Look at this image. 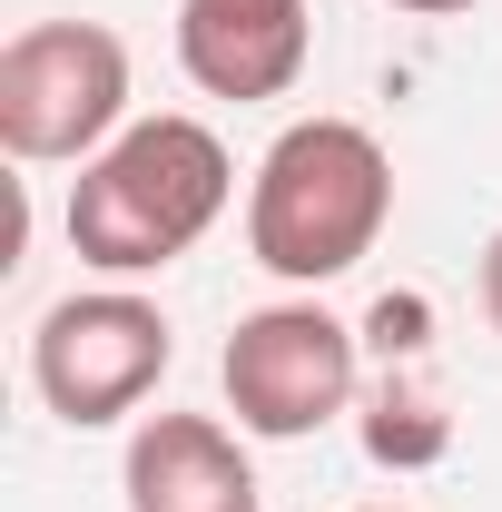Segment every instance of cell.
<instances>
[{
	"label": "cell",
	"instance_id": "3",
	"mask_svg": "<svg viewBox=\"0 0 502 512\" xmlns=\"http://www.w3.org/2000/svg\"><path fill=\"white\" fill-rule=\"evenodd\" d=\"M128 119V40L99 20H30L0 50V148L50 168L99 158Z\"/></svg>",
	"mask_w": 502,
	"mask_h": 512
},
{
	"label": "cell",
	"instance_id": "7",
	"mask_svg": "<svg viewBox=\"0 0 502 512\" xmlns=\"http://www.w3.org/2000/svg\"><path fill=\"white\" fill-rule=\"evenodd\" d=\"M128 512H256V473L217 414H148L128 434Z\"/></svg>",
	"mask_w": 502,
	"mask_h": 512
},
{
	"label": "cell",
	"instance_id": "6",
	"mask_svg": "<svg viewBox=\"0 0 502 512\" xmlns=\"http://www.w3.org/2000/svg\"><path fill=\"white\" fill-rule=\"evenodd\" d=\"M306 0H178V69L207 99H286L306 79Z\"/></svg>",
	"mask_w": 502,
	"mask_h": 512
},
{
	"label": "cell",
	"instance_id": "8",
	"mask_svg": "<svg viewBox=\"0 0 502 512\" xmlns=\"http://www.w3.org/2000/svg\"><path fill=\"white\" fill-rule=\"evenodd\" d=\"M394 375L375 384V414H365V453L394 463V473H414V463H434L453 444V424H443V394L414 375V355H384Z\"/></svg>",
	"mask_w": 502,
	"mask_h": 512
},
{
	"label": "cell",
	"instance_id": "10",
	"mask_svg": "<svg viewBox=\"0 0 502 512\" xmlns=\"http://www.w3.org/2000/svg\"><path fill=\"white\" fill-rule=\"evenodd\" d=\"M394 10H414V20H453V10H473V0H394Z\"/></svg>",
	"mask_w": 502,
	"mask_h": 512
},
{
	"label": "cell",
	"instance_id": "9",
	"mask_svg": "<svg viewBox=\"0 0 502 512\" xmlns=\"http://www.w3.org/2000/svg\"><path fill=\"white\" fill-rule=\"evenodd\" d=\"M483 316H493V335H502V237L483 247Z\"/></svg>",
	"mask_w": 502,
	"mask_h": 512
},
{
	"label": "cell",
	"instance_id": "4",
	"mask_svg": "<svg viewBox=\"0 0 502 512\" xmlns=\"http://www.w3.org/2000/svg\"><path fill=\"white\" fill-rule=\"evenodd\" d=\"M217 384H227L237 434H256V444H306V434H325V424L355 404V325L325 316L315 296L256 306V316H237V335H227Z\"/></svg>",
	"mask_w": 502,
	"mask_h": 512
},
{
	"label": "cell",
	"instance_id": "5",
	"mask_svg": "<svg viewBox=\"0 0 502 512\" xmlns=\"http://www.w3.org/2000/svg\"><path fill=\"white\" fill-rule=\"evenodd\" d=\"M168 355H178V335H168V316L148 296L89 286V296H60L40 316V335H30V384H40V404L60 424L99 434V424H119V414H138L158 394Z\"/></svg>",
	"mask_w": 502,
	"mask_h": 512
},
{
	"label": "cell",
	"instance_id": "1",
	"mask_svg": "<svg viewBox=\"0 0 502 512\" xmlns=\"http://www.w3.org/2000/svg\"><path fill=\"white\" fill-rule=\"evenodd\" d=\"M237 168L207 119H128L99 158H79L69 178V247L99 276H158L227 217Z\"/></svg>",
	"mask_w": 502,
	"mask_h": 512
},
{
	"label": "cell",
	"instance_id": "2",
	"mask_svg": "<svg viewBox=\"0 0 502 512\" xmlns=\"http://www.w3.org/2000/svg\"><path fill=\"white\" fill-rule=\"evenodd\" d=\"M394 217V158L355 119H296L247 188V256L286 286H325L365 266Z\"/></svg>",
	"mask_w": 502,
	"mask_h": 512
}]
</instances>
